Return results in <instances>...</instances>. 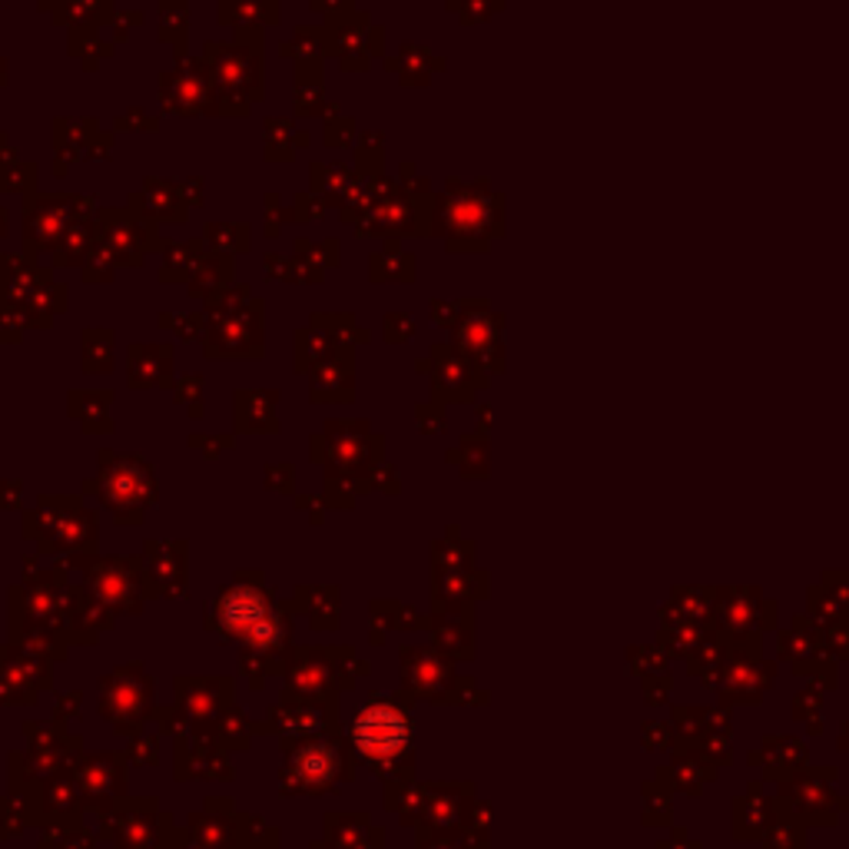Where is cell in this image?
<instances>
[{
	"instance_id": "cell-2",
	"label": "cell",
	"mask_w": 849,
	"mask_h": 849,
	"mask_svg": "<svg viewBox=\"0 0 849 849\" xmlns=\"http://www.w3.org/2000/svg\"><path fill=\"white\" fill-rule=\"evenodd\" d=\"M222 624H229L232 631H250L253 624H263L266 621V608L263 600L250 590H232L226 594L222 600Z\"/></svg>"
},
{
	"instance_id": "cell-1",
	"label": "cell",
	"mask_w": 849,
	"mask_h": 849,
	"mask_svg": "<svg viewBox=\"0 0 849 849\" xmlns=\"http://www.w3.org/2000/svg\"><path fill=\"white\" fill-rule=\"evenodd\" d=\"M405 741H409V720L395 707L376 703L355 720V744L369 757H392L405 747Z\"/></svg>"
}]
</instances>
